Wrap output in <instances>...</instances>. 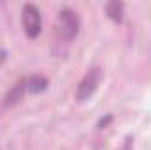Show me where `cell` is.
<instances>
[{"mask_svg": "<svg viewBox=\"0 0 151 150\" xmlns=\"http://www.w3.org/2000/svg\"><path fill=\"white\" fill-rule=\"evenodd\" d=\"M21 20H23V28H25V32H27L28 37L34 39L40 34L42 20H40V12H39L37 5L25 4L23 11H21Z\"/></svg>", "mask_w": 151, "mask_h": 150, "instance_id": "obj_3", "label": "cell"}, {"mask_svg": "<svg viewBox=\"0 0 151 150\" xmlns=\"http://www.w3.org/2000/svg\"><path fill=\"white\" fill-rule=\"evenodd\" d=\"M25 90H27V79H21V81H18L12 88H11V92L5 95V101H4V104L5 106H12V104H16L21 97H23V94H25Z\"/></svg>", "mask_w": 151, "mask_h": 150, "instance_id": "obj_4", "label": "cell"}, {"mask_svg": "<svg viewBox=\"0 0 151 150\" xmlns=\"http://www.w3.org/2000/svg\"><path fill=\"white\" fill-rule=\"evenodd\" d=\"M56 28L58 34L67 41H72L79 32V18L72 9H63L58 14V21H56Z\"/></svg>", "mask_w": 151, "mask_h": 150, "instance_id": "obj_2", "label": "cell"}, {"mask_svg": "<svg viewBox=\"0 0 151 150\" xmlns=\"http://www.w3.org/2000/svg\"><path fill=\"white\" fill-rule=\"evenodd\" d=\"M46 88H47V79H46L44 76L34 74L27 79V90H30V92H34V94H40V92H44Z\"/></svg>", "mask_w": 151, "mask_h": 150, "instance_id": "obj_5", "label": "cell"}, {"mask_svg": "<svg viewBox=\"0 0 151 150\" xmlns=\"http://www.w3.org/2000/svg\"><path fill=\"white\" fill-rule=\"evenodd\" d=\"M106 12L109 14V18L114 21H121L123 20V4L121 2H109L106 5Z\"/></svg>", "mask_w": 151, "mask_h": 150, "instance_id": "obj_6", "label": "cell"}, {"mask_svg": "<svg viewBox=\"0 0 151 150\" xmlns=\"http://www.w3.org/2000/svg\"><path fill=\"white\" fill-rule=\"evenodd\" d=\"M100 81H102V69H100V67H93V69H90V71L84 74V78L81 79V83L77 85L76 99L81 101V103L88 101V99L95 94V90L99 88Z\"/></svg>", "mask_w": 151, "mask_h": 150, "instance_id": "obj_1", "label": "cell"}]
</instances>
